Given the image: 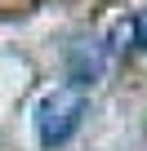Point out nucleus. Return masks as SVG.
<instances>
[{
	"instance_id": "nucleus-3",
	"label": "nucleus",
	"mask_w": 147,
	"mask_h": 151,
	"mask_svg": "<svg viewBox=\"0 0 147 151\" xmlns=\"http://www.w3.org/2000/svg\"><path fill=\"white\" fill-rule=\"evenodd\" d=\"M134 45H138V22H134V18H120V22L112 27V36H107V49L125 53V49H134Z\"/></svg>"
},
{
	"instance_id": "nucleus-1",
	"label": "nucleus",
	"mask_w": 147,
	"mask_h": 151,
	"mask_svg": "<svg viewBox=\"0 0 147 151\" xmlns=\"http://www.w3.org/2000/svg\"><path fill=\"white\" fill-rule=\"evenodd\" d=\"M85 111H89V98H85L80 85L54 89V93L40 102V111H36V133H40V142H45V147H62L71 133L80 129Z\"/></svg>"
},
{
	"instance_id": "nucleus-2",
	"label": "nucleus",
	"mask_w": 147,
	"mask_h": 151,
	"mask_svg": "<svg viewBox=\"0 0 147 151\" xmlns=\"http://www.w3.org/2000/svg\"><path fill=\"white\" fill-rule=\"evenodd\" d=\"M67 67H71V80H76V85H89V80H98V76H103L107 53H103L98 40H76V45H71V53H67Z\"/></svg>"
},
{
	"instance_id": "nucleus-4",
	"label": "nucleus",
	"mask_w": 147,
	"mask_h": 151,
	"mask_svg": "<svg viewBox=\"0 0 147 151\" xmlns=\"http://www.w3.org/2000/svg\"><path fill=\"white\" fill-rule=\"evenodd\" d=\"M134 22H138V45H143V49H147V9H143V14H138V18H134Z\"/></svg>"
}]
</instances>
